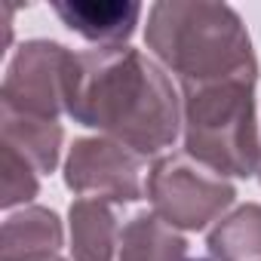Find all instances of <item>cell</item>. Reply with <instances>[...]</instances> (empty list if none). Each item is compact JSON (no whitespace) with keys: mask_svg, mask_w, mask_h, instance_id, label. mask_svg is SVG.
<instances>
[{"mask_svg":"<svg viewBox=\"0 0 261 261\" xmlns=\"http://www.w3.org/2000/svg\"><path fill=\"white\" fill-rule=\"evenodd\" d=\"M255 80L227 77L181 89L185 151L224 178H249L261 166Z\"/></svg>","mask_w":261,"mask_h":261,"instance_id":"3957f363","label":"cell"},{"mask_svg":"<svg viewBox=\"0 0 261 261\" xmlns=\"http://www.w3.org/2000/svg\"><path fill=\"white\" fill-rule=\"evenodd\" d=\"M71 224V255L74 261H111L120 246L117 215L111 203L98 197H77L68 209Z\"/></svg>","mask_w":261,"mask_h":261,"instance_id":"9c48e42d","label":"cell"},{"mask_svg":"<svg viewBox=\"0 0 261 261\" xmlns=\"http://www.w3.org/2000/svg\"><path fill=\"white\" fill-rule=\"evenodd\" d=\"M237 191L215 169L185 154L160 157L148 172V200L154 212L175 230L209 227L230 203Z\"/></svg>","mask_w":261,"mask_h":261,"instance_id":"277c9868","label":"cell"},{"mask_svg":"<svg viewBox=\"0 0 261 261\" xmlns=\"http://www.w3.org/2000/svg\"><path fill=\"white\" fill-rule=\"evenodd\" d=\"M40 191V172L13 148L0 145V206L13 209L34 200Z\"/></svg>","mask_w":261,"mask_h":261,"instance_id":"4fadbf2b","label":"cell"},{"mask_svg":"<svg viewBox=\"0 0 261 261\" xmlns=\"http://www.w3.org/2000/svg\"><path fill=\"white\" fill-rule=\"evenodd\" d=\"M258 178H261V166H258Z\"/></svg>","mask_w":261,"mask_h":261,"instance_id":"9a60e30c","label":"cell"},{"mask_svg":"<svg viewBox=\"0 0 261 261\" xmlns=\"http://www.w3.org/2000/svg\"><path fill=\"white\" fill-rule=\"evenodd\" d=\"M77 56L53 40H28L13 56L4 86H0V111L59 123L68 114V95L74 80Z\"/></svg>","mask_w":261,"mask_h":261,"instance_id":"5b68a950","label":"cell"},{"mask_svg":"<svg viewBox=\"0 0 261 261\" xmlns=\"http://www.w3.org/2000/svg\"><path fill=\"white\" fill-rule=\"evenodd\" d=\"M65 185L80 197L136 203L142 200V157L105 136L77 139L65 160Z\"/></svg>","mask_w":261,"mask_h":261,"instance_id":"8992f818","label":"cell"},{"mask_svg":"<svg viewBox=\"0 0 261 261\" xmlns=\"http://www.w3.org/2000/svg\"><path fill=\"white\" fill-rule=\"evenodd\" d=\"M68 117L139 157H154L178 136L181 98L142 49L98 46L77 56Z\"/></svg>","mask_w":261,"mask_h":261,"instance_id":"6da1fadb","label":"cell"},{"mask_svg":"<svg viewBox=\"0 0 261 261\" xmlns=\"http://www.w3.org/2000/svg\"><path fill=\"white\" fill-rule=\"evenodd\" d=\"M117 261H194L188 240L157 212H139L120 230Z\"/></svg>","mask_w":261,"mask_h":261,"instance_id":"30bf717a","label":"cell"},{"mask_svg":"<svg viewBox=\"0 0 261 261\" xmlns=\"http://www.w3.org/2000/svg\"><path fill=\"white\" fill-rule=\"evenodd\" d=\"M53 10L71 31L98 46H123L142 19L136 0H59Z\"/></svg>","mask_w":261,"mask_h":261,"instance_id":"52a82bcc","label":"cell"},{"mask_svg":"<svg viewBox=\"0 0 261 261\" xmlns=\"http://www.w3.org/2000/svg\"><path fill=\"white\" fill-rule=\"evenodd\" d=\"M206 246L215 261H261V206L246 203L233 209L218 221Z\"/></svg>","mask_w":261,"mask_h":261,"instance_id":"7c38bea8","label":"cell"},{"mask_svg":"<svg viewBox=\"0 0 261 261\" xmlns=\"http://www.w3.org/2000/svg\"><path fill=\"white\" fill-rule=\"evenodd\" d=\"M53 261H65V258H53Z\"/></svg>","mask_w":261,"mask_h":261,"instance_id":"5bb4252c","label":"cell"},{"mask_svg":"<svg viewBox=\"0 0 261 261\" xmlns=\"http://www.w3.org/2000/svg\"><path fill=\"white\" fill-rule=\"evenodd\" d=\"M62 221L46 206H25L4 221L0 261H53L62 249Z\"/></svg>","mask_w":261,"mask_h":261,"instance_id":"ba28073f","label":"cell"},{"mask_svg":"<svg viewBox=\"0 0 261 261\" xmlns=\"http://www.w3.org/2000/svg\"><path fill=\"white\" fill-rule=\"evenodd\" d=\"M0 129H4V145L22 154L40 175L56 169L59 154H62V139H65L62 123L28 120V117L0 111Z\"/></svg>","mask_w":261,"mask_h":261,"instance_id":"8fae6325","label":"cell"},{"mask_svg":"<svg viewBox=\"0 0 261 261\" xmlns=\"http://www.w3.org/2000/svg\"><path fill=\"white\" fill-rule=\"evenodd\" d=\"M145 43L178 77L181 89L227 77H258L249 31L227 4H154L148 10Z\"/></svg>","mask_w":261,"mask_h":261,"instance_id":"7a4b0ae2","label":"cell"}]
</instances>
